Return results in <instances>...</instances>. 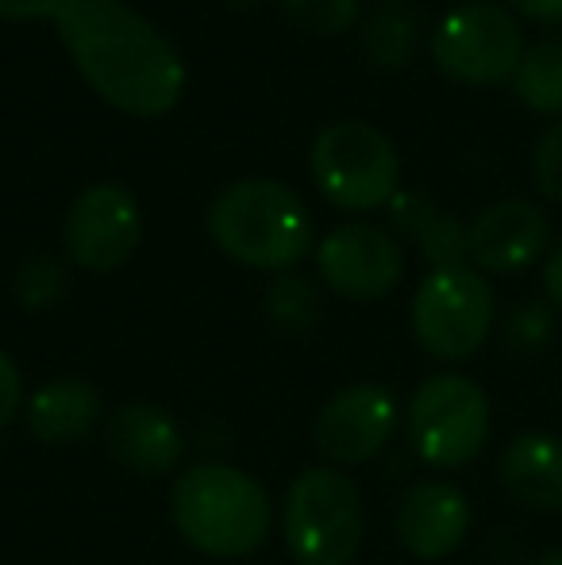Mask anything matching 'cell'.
Returning a JSON list of instances; mask_svg holds the SVG:
<instances>
[{
  "label": "cell",
  "mask_w": 562,
  "mask_h": 565,
  "mask_svg": "<svg viewBox=\"0 0 562 565\" xmlns=\"http://www.w3.org/2000/svg\"><path fill=\"white\" fill-rule=\"evenodd\" d=\"M54 28L82 77L113 108L136 119L173 113L185 89V66L136 8L120 0H70Z\"/></svg>",
  "instance_id": "obj_1"
},
{
  "label": "cell",
  "mask_w": 562,
  "mask_h": 565,
  "mask_svg": "<svg viewBox=\"0 0 562 565\" xmlns=\"http://www.w3.org/2000/svg\"><path fill=\"white\" fill-rule=\"evenodd\" d=\"M173 527L209 558H243L271 539L274 508L266 489L227 461H201L173 481Z\"/></svg>",
  "instance_id": "obj_2"
},
{
  "label": "cell",
  "mask_w": 562,
  "mask_h": 565,
  "mask_svg": "<svg viewBox=\"0 0 562 565\" xmlns=\"http://www.w3.org/2000/svg\"><path fill=\"white\" fill-rule=\"evenodd\" d=\"M209 235L232 262L289 274L312 250V216L289 185L247 178L209 204Z\"/></svg>",
  "instance_id": "obj_3"
},
{
  "label": "cell",
  "mask_w": 562,
  "mask_h": 565,
  "mask_svg": "<svg viewBox=\"0 0 562 565\" xmlns=\"http://www.w3.org/2000/svg\"><path fill=\"white\" fill-rule=\"evenodd\" d=\"M362 531L359 484L339 469H305L285 492L282 535L297 565H351Z\"/></svg>",
  "instance_id": "obj_4"
},
{
  "label": "cell",
  "mask_w": 562,
  "mask_h": 565,
  "mask_svg": "<svg viewBox=\"0 0 562 565\" xmlns=\"http://www.w3.org/2000/svg\"><path fill=\"white\" fill-rule=\"evenodd\" d=\"M308 170L324 201L343 212L390 209V201L401 193L397 147L362 119H339L324 127L308 154Z\"/></svg>",
  "instance_id": "obj_5"
},
{
  "label": "cell",
  "mask_w": 562,
  "mask_h": 565,
  "mask_svg": "<svg viewBox=\"0 0 562 565\" xmlns=\"http://www.w3.org/2000/svg\"><path fill=\"white\" fill-rule=\"evenodd\" d=\"M497 300L481 269H432L413 297V335L439 362H466L494 331Z\"/></svg>",
  "instance_id": "obj_6"
},
{
  "label": "cell",
  "mask_w": 562,
  "mask_h": 565,
  "mask_svg": "<svg viewBox=\"0 0 562 565\" xmlns=\"http://www.w3.org/2000/svg\"><path fill=\"white\" fill-rule=\"evenodd\" d=\"M409 439L432 469L474 461L489 439V396L474 377L435 373L409 404Z\"/></svg>",
  "instance_id": "obj_7"
},
{
  "label": "cell",
  "mask_w": 562,
  "mask_h": 565,
  "mask_svg": "<svg viewBox=\"0 0 562 565\" xmlns=\"http://www.w3.org/2000/svg\"><path fill=\"white\" fill-rule=\"evenodd\" d=\"M520 23L497 4H463L432 35V58L458 85H501L524 58Z\"/></svg>",
  "instance_id": "obj_8"
},
{
  "label": "cell",
  "mask_w": 562,
  "mask_h": 565,
  "mask_svg": "<svg viewBox=\"0 0 562 565\" xmlns=\"http://www.w3.org/2000/svg\"><path fill=\"white\" fill-rule=\"evenodd\" d=\"M320 281L343 300H382L405 277V246L374 224H343L316 246Z\"/></svg>",
  "instance_id": "obj_9"
},
{
  "label": "cell",
  "mask_w": 562,
  "mask_h": 565,
  "mask_svg": "<svg viewBox=\"0 0 562 565\" xmlns=\"http://www.w3.org/2000/svg\"><path fill=\"white\" fill-rule=\"evenodd\" d=\"M142 238L139 204L120 185H89L66 212L62 243L74 266L89 274H113L136 254Z\"/></svg>",
  "instance_id": "obj_10"
},
{
  "label": "cell",
  "mask_w": 562,
  "mask_h": 565,
  "mask_svg": "<svg viewBox=\"0 0 562 565\" xmlns=\"http://www.w3.org/2000/svg\"><path fill=\"white\" fill-rule=\"evenodd\" d=\"M397 431V401L378 381H359L331 396L320 408L312 439L320 454L336 466H362Z\"/></svg>",
  "instance_id": "obj_11"
},
{
  "label": "cell",
  "mask_w": 562,
  "mask_h": 565,
  "mask_svg": "<svg viewBox=\"0 0 562 565\" xmlns=\"http://www.w3.org/2000/svg\"><path fill=\"white\" fill-rule=\"evenodd\" d=\"M470 258L489 274H520L551 243V224L532 201H497L474 216L466 227Z\"/></svg>",
  "instance_id": "obj_12"
},
{
  "label": "cell",
  "mask_w": 562,
  "mask_h": 565,
  "mask_svg": "<svg viewBox=\"0 0 562 565\" xmlns=\"http://www.w3.org/2000/svg\"><path fill=\"white\" fill-rule=\"evenodd\" d=\"M470 504L450 481H421L397 504V539L413 558L439 562L463 546Z\"/></svg>",
  "instance_id": "obj_13"
},
{
  "label": "cell",
  "mask_w": 562,
  "mask_h": 565,
  "mask_svg": "<svg viewBox=\"0 0 562 565\" xmlns=\"http://www.w3.org/2000/svg\"><path fill=\"white\" fill-rule=\"evenodd\" d=\"M105 447L120 461L124 469L139 477H162L178 469L185 439L173 416L158 404L131 401L120 404L113 416L105 419Z\"/></svg>",
  "instance_id": "obj_14"
},
{
  "label": "cell",
  "mask_w": 562,
  "mask_h": 565,
  "mask_svg": "<svg viewBox=\"0 0 562 565\" xmlns=\"http://www.w3.org/2000/svg\"><path fill=\"white\" fill-rule=\"evenodd\" d=\"M501 484L512 500L536 512H562V439L524 431L501 454Z\"/></svg>",
  "instance_id": "obj_15"
},
{
  "label": "cell",
  "mask_w": 562,
  "mask_h": 565,
  "mask_svg": "<svg viewBox=\"0 0 562 565\" xmlns=\"http://www.w3.org/2000/svg\"><path fill=\"white\" fill-rule=\"evenodd\" d=\"M100 388L85 377H59L28 396V431L46 447L77 443L100 424Z\"/></svg>",
  "instance_id": "obj_16"
},
{
  "label": "cell",
  "mask_w": 562,
  "mask_h": 565,
  "mask_svg": "<svg viewBox=\"0 0 562 565\" xmlns=\"http://www.w3.org/2000/svg\"><path fill=\"white\" fill-rule=\"evenodd\" d=\"M390 220H393V227H397V235H405L435 269L466 266V258H470L466 227L458 224L455 216H447L435 201H427L424 193L393 196Z\"/></svg>",
  "instance_id": "obj_17"
},
{
  "label": "cell",
  "mask_w": 562,
  "mask_h": 565,
  "mask_svg": "<svg viewBox=\"0 0 562 565\" xmlns=\"http://www.w3.org/2000/svg\"><path fill=\"white\" fill-rule=\"evenodd\" d=\"M520 105L540 116H562V35H543L520 58L512 74Z\"/></svg>",
  "instance_id": "obj_18"
},
{
  "label": "cell",
  "mask_w": 562,
  "mask_h": 565,
  "mask_svg": "<svg viewBox=\"0 0 562 565\" xmlns=\"http://www.w3.org/2000/svg\"><path fill=\"white\" fill-rule=\"evenodd\" d=\"M421 43V15L405 4H385L362 23V58L378 70H401Z\"/></svg>",
  "instance_id": "obj_19"
},
{
  "label": "cell",
  "mask_w": 562,
  "mask_h": 565,
  "mask_svg": "<svg viewBox=\"0 0 562 565\" xmlns=\"http://www.w3.org/2000/svg\"><path fill=\"white\" fill-rule=\"evenodd\" d=\"M266 316H271L274 328L289 331V335L308 331L320 320V292H316V285L308 277L282 274L266 292Z\"/></svg>",
  "instance_id": "obj_20"
},
{
  "label": "cell",
  "mask_w": 562,
  "mask_h": 565,
  "mask_svg": "<svg viewBox=\"0 0 562 565\" xmlns=\"http://www.w3.org/2000/svg\"><path fill=\"white\" fill-rule=\"evenodd\" d=\"M12 292H15V300H20V308H28V312H46V308H54L70 292V269L62 266L59 258H51V254L28 258L15 269Z\"/></svg>",
  "instance_id": "obj_21"
},
{
  "label": "cell",
  "mask_w": 562,
  "mask_h": 565,
  "mask_svg": "<svg viewBox=\"0 0 562 565\" xmlns=\"http://www.w3.org/2000/svg\"><path fill=\"white\" fill-rule=\"evenodd\" d=\"M282 8L297 28L316 31V35H339L351 23H359L362 0H282Z\"/></svg>",
  "instance_id": "obj_22"
},
{
  "label": "cell",
  "mask_w": 562,
  "mask_h": 565,
  "mask_svg": "<svg viewBox=\"0 0 562 565\" xmlns=\"http://www.w3.org/2000/svg\"><path fill=\"white\" fill-rule=\"evenodd\" d=\"M551 335H555V312L543 300H524L505 320V342L517 354H540L551 342Z\"/></svg>",
  "instance_id": "obj_23"
},
{
  "label": "cell",
  "mask_w": 562,
  "mask_h": 565,
  "mask_svg": "<svg viewBox=\"0 0 562 565\" xmlns=\"http://www.w3.org/2000/svg\"><path fill=\"white\" fill-rule=\"evenodd\" d=\"M532 178H536V185H540L543 196H551V201L562 204V119L559 124H551L548 131H543V139L536 142Z\"/></svg>",
  "instance_id": "obj_24"
},
{
  "label": "cell",
  "mask_w": 562,
  "mask_h": 565,
  "mask_svg": "<svg viewBox=\"0 0 562 565\" xmlns=\"http://www.w3.org/2000/svg\"><path fill=\"white\" fill-rule=\"evenodd\" d=\"M23 408V377L12 358L0 350V427H8Z\"/></svg>",
  "instance_id": "obj_25"
},
{
  "label": "cell",
  "mask_w": 562,
  "mask_h": 565,
  "mask_svg": "<svg viewBox=\"0 0 562 565\" xmlns=\"http://www.w3.org/2000/svg\"><path fill=\"white\" fill-rule=\"evenodd\" d=\"M70 0H0V20H59Z\"/></svg>",
  "instance_id": "obj_26"
},
{
  "label": "cell",
  "mask_w": 562,
  "mask_h": 565,
  "mask_svg": "<svg viewBox=\"0 0 562 565\" xmlns=\"http://www.w3.org/2000/svg\"><path fill=\"white\" fill-rule=\"evenodd\" d=\"M524 20L536 23H562V0H509Z\"/></svg>",
  "instance_id": "obj_27"
},
{
  "label": "cell",
  "mask_w": 562,
  "mask_h": 565,
  "mask_svg": "<svg viewBox=\"0 0 562 565\" xmlns=\"http://www.w3.org/2000/svg\"><path fill=\"white\" fill-rule=\"evenodd\" d=\"M543 289H548L551 305L562 308V238L551 246L548 262H543Z\"/></svg>",
  "instance_id": "obj_28"
},
{
  "label": "cell",
  "mask_w": 562,
  "mask_h": 565,
  "mask_svg": "<svg viewBox=\"0 0 562 565\" xmlns=\"http://www.w3.org/2000/svg\"><path fill=\"white\" fill-rule=\"evenodd\" d=\"M532 565H562V546H559V551H548L543 558H536Z\"/></svg>",
  "instance_id": "obj_29"
},
{
  "label": "cell",
  "mask_w": 562,
  "mask_h": 565,
  "mask_svg": "<svg viewBox=\"0 0 562 565\" xmlns=\"http://www.w3.org/2000/svg\"><path fill=\"white\" fill-rule=\"evenodd\" d=\"M378 4H409V0H378Z\"/></svg>",
  "instance_id": "obj_30"
},
{
  "label": "cell",
  "mask_w": 562,
  "mask_h": 565,
  "mask_svg": "<svg viewBox=\"0 0 562 565\" xmlns=\"http://www.w3.org/2000/svg\"><path fill=\"white\" fill-rule=\"evenodd\" d=\"M235 4H255V0H235Z\"/></svg>",
  "instance_id": "obj_31"
}]
</instances>
